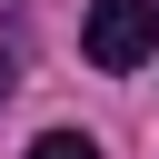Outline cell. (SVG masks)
<instances>
[{"instance_id": "3957f363", "label": "cell", "mask_w": 159, "mask_h": 159, "mask_svg": "<svg viewBox=\"0 0 159 159\" xmlns=\"http://www.w3.org/2000/svg\"><path fill=\"white\" fill-rule=\"evenodd\" d=\"M10 89H20V70H10V60H0V99H10Z\"/></svg>"}, {"instance_id": "6da1fadb", "label": "cell", "mask_w": 159, "mask_h": 159, "mask_svg": "<svg viewBox=\"0 0 159 159\" xmlns=\"http://www.w3.org/2000/svg\"><path fill=\"white\" fill-rule=\"evenodd\" d=\"M80 50H89V70H139L159 50V0H99L89 30H80Z\"/></svg>"}, {"instance_id": "7a4b0ae2", "label": "cell", "mask_w": 159, "mask_h": 159, "mask_svg": "<svg viewBox=\"0 0 159 159\" xmlns=\"http://www.w3.org/2000/svg\"><path fill=\"white\" fill-rule=\"evenodd\" d=\"M30 159H99V139H89V129H40Z\"/></svg>"}]
</instances>
